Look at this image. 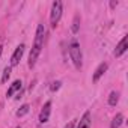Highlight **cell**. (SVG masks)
I'll return each instance as SVG.
<instances>
[{
	"label": "cell",
	"instance_id": "1",
	"mask_svg": "<svg viewBox=\"0 0 128 128\" xmlns=\"http://www.w3.org/2000/svg\"><path fill=\"white\" fill-rule=\"evenodd\" d=\"M44 36H45V29L44 24H38L36 27V35H35V42H33V48L29 54V66L33 68L35 63L41 54V50L44 48Z\"/></svg>",
	"mask_w": 128,
	"mask_h": 128
},
{
	"label": "cell",
	"instance_id": "2",
	"mask_svg": "<svg viewBox=\"0 0 128 128\" xmlns=\"http://www.w3.org/2000/svg\"><path fill=\"white\" fill-rule=\"evenodd\" d=\"M70 56H71L74 66L77 70H80L82 65H83V54H82V50H80V45H78L77 41H72L70 44Z\"/></svg>",
	"mask_w": 128,
	"mask_h": 128
},
{
	"label": "cell",
	"instance_id": "3",
	"mask_svg": "<svg viewBox=\"0 0 128 128\" xmlns=\"http://www.w3.org/2000/svg\"><path fill=\"white\" fill-rule=\"evenodd\" d=\"M60 17H62V2L56 0V2L53 3V6H51V14H50V21H51V26L53 27L57 26Z\"/></svg>",
	"mask_w": 128,
	"mask_h": 128
},
{
	"label": "cell",
	"instance_id": "4",
	"mask_svg": "<svg viewBox=\"0 0 128 128\" xmlns=\"http://www.w3.org/2000/svg\"><path fill=\"white\" fill-rule=\"evenodd\" d=\"M24 44H21V45H18L17 48H15V51H14V54H12V57H11V66H17L18 63H20V60H21V57H23V53H24Z\"/></svg>",
	"mask_w": 128,
	"mask_h": 128
},
{
	"label": "cell",
	"instance_id": "5",
	"mask_svg": "<svg viewBox=\"0 0 128 128\" xmlns=\"http://www.w3.org/2000/svg\"><path fill=\"white\" fill-rule=\"evenodd\" d=\"M50 113H51V102L47 101V102L44 104L41 113H39V122H41V124L48 122V119H50Z\"/></svg>",
	"mask_w": 128,
	"mask_h": 128
},
{
	"label": "cell",
	"instance_id": "6",
	"mask_svg": "<svg viewBox=\"0 0 128 128\" xmlns=\"http://www.w3.org/2000/svg\"><path fill=\"white\" fill-rule=\"evenodd\" d=\"M126 48H128V36H124L122 38V41L116 45V50H114V56L116 57H119V56H122L125 51H126Z\"/></svg>",
	"mask_w": 128,
	"mask_h": 128
},
{
	"label": "cell",
	"instance_id": "7",
	"mask_svg": "<svg viewBox=\"0 0 128 128\" xmlns=\"http://www.w3.org/2000/svg\"><path fill=\"white\" fill-rule=\"evenodd\" d=\"M77 128H90V112H86L78 122Z\"/></svg>",
	"mask_w": 128,
	"mask_h": 128
},
{
	"label": "cell",
	"instance_id": "8",
	"mask_svg": "<svg viewBox=\"0 0 128 128\" xmlns=\"http://www.w3.org/2000/svg\"><path fill=\"white\" fill-rule=\"evenodd\" d=\"M106 71H107V63H101V65L96 68V71H95V74H94L92 80H94V82H98V80L101 78V76H102Z\"/></svg>",
	"mask_w": 128,
	"mask_h": 128
},
{
	"label": "cell",
	"instance_id": "9",
	"mask_svg": "<svg viewBox=\"0 0 128 128\" xmlns=\"http://www.w3.org/2000/svg\"><path fill=\"white\" fill-rule=\"evenodd\" d=\"M21 84H23V83H21V80H15V82L11 84V88L8 89V92H6V96H12V94H14V92L20 90V89H21Z\"/></svg>",
	"mask_w": 128,
	"mask_h": 128
},
{
	"label": "cell",
	"instance_id": "10",
	"mask_svg": "<svg viewBox=\"0 0 128 128\" xmlns=\"http://www.w3.org/2000/svg\"><path fill=\"white\" fill-rule=\"evenodd\" d=\"M122 120H124V116L120 114V113H118L114 118H113V120H112V125H110V128H119L120 126V124H122Z\"/></svg>",
	"mask_w": 128,
	"mask_h": 128
},
{
	"label": "cell",
	"instance_id": "11",
	"mask_svg": "<svg viewBox=\"0 0 128 128\" xmlns=\"http://www.w3.org/2000/svg\"><path fill=\"white\" fill-rule=\"evenodd\" d=\"M118 101H119V94L118 92H112L110 96H108V104L110 106H116Z\"/></svg>",
	"mask_w": 128,
	"mask_h": 128
},
{
	"label": "cell",
	"instance_id": "12",
	"mask_svg": "<svg viewBox=\"0 0 128 128\" xmlns=\"http://www.w3.org/2000/svg\"><path fill=\"white\" fill-rule=\"evenodd\" d=\"M29 108H30V107H29V104H24V106H21V107H20V110L17 112V116H18V118L24 116L26 113H29Z\"/></svg>",
	"mask_w": 128,
	"mask_h": 128
},
{
	"label": "cell",
	"instance_id": "13",
	"mask_svg": "<svg viewBox=\"0 0 128 128\" xmlns=\"http://www.w3.org/2000/svg\"><path fill=\"white\" fill-rule=\"evenodd\" d=\"M9 76H11V66H6V68L3 70V76H2V83H6V82H8V78H9Z\"/></svg>",
	"mask_w": 128,
	"mask_h": 128
},
{
	"label": "cell",
	"instance_id": "14",
	"mask_svg": "<svg viewBox=\"0 0 128 128\" xmlns=\"http://www.w3.org/2000/svg\"><path fill=\"white\" fill-rule=\"evenodd\" d=\"M78 23H80V18L76 17V18H74V23H72V33H77V32H78V26H80Z\"/></svg>",
	"mask_w": 128,
	"mask_h": 128
},
{
	"label": "cell",
	"instance_id": "15",
	"mask_svg": "<svg viewBox=\"0 0 128 128\" xmlns=\"http://www.w3.org/2000/svg\"><path fill=\"white\" fill-rule=\"evenodd\" d=\"M59 88H60V82H54V83H53V86H51V90L54 92V90H57Z\"/></svg>",
	"mask_w": 128,
	"mask_h": 128
},
{
	"label": "cell",
	"instance_id": "16",
	"mask_svg": "<svg viewBox=\"0 0 128 128\" xmlns=\"http://www.w3.org/2000/svg\"><path fill=\"white\" fill-rule=\"evenodd\" d=\"M65 128H74V122H70V124H68Z\"/></svg>",
	"mask_w": 128,
	"mask_h": 128
},
{
	"label": "cell",
	"instance_id": "17",
	"mask_svg": "<svg viewBox=\"0 0 128 128\" xmlns=\"http://www.w3.org/2000/svg\"><path fill=\"white\" fill-rule=\"evenodd\" d=\"M0 56H2V47H0Z\"/></svg>",
	"mask_w": 128,
	"mask_h": 128
}]
</instances>
